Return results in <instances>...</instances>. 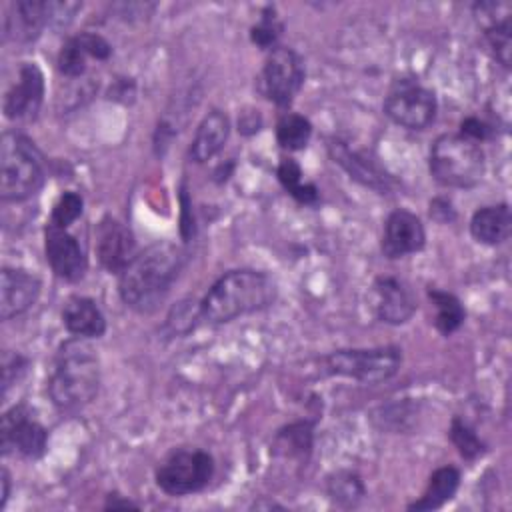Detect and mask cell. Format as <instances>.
Here are the masks:
<instances>
[{"instance_id": "12", "label": "cell", "mask_w": 512, "mask_h": 512, "mask_svg": "<svg viewBox=\"0 0 512 512\" xmlns=\"http://www.w3.org/2000/svg\"><path fill=\"white\" fill-rule=\"evenodd\" d=\"M44 252H46V262L50 264L52 272L58 278L66 282H78L84 278L88 270V258L80 242L68 232V228L46 224Z\"/></svg>"}, {"instance_id": "7", "label": "cell", "mask_w": 512, "mask_h": 512, "mask_svg": "<svg viewBox=\"0 0 512 512\" xmlns=\"http://www.w3.org/2000/svg\"><path fill=\"white\" fill-rule=\"evenodd\" d=\"M214 458L206 450L180 448L170 452L156 468V486L168 496H188L204 490L214 476Z\"/></svg>"}, {"instance_id": "6", "label": "cell", "mask_w": 512, "mask_h": 512, "mask_svg": "<svg viewBox=\"0 0 512 512\" xmlns=\"http://www.w3.org/2000/svg\"><path fill=\"white\" fill-rule=\"evenodd\" d=\"M322 364L328 374L362 384H378L390 380L400 370L402 350L398 346L334 350L322 358Z\"/></svg>"}, {"instance_id": "27", "label": "cell", "mask_w": 512, "mask_h": 512, "mask_svg": "<svg viewBox=\"0 0 512 512\" xmlns=\"http://www.w3.org/2000/svg\"><path fill=\"white\" fill-rule=\"evenodd\" d=\"M278 182L282 188L300 204L304 206H316L320 200V192L314 184L302 182V168L294 158H282L276 168Z\"/></svg>"}, {"instance_id": "39", "label": "cell", "mask_w": 512, "mask_h": 512, "mask_svg": "<svg viewBox=\"0 0 512 512\" xmlns=\"http://www.w3.org/2000/svg\"><path fill=\"white\" fill-rule=\"evenodd\" d=\"M120 508L126 510V508H140V506L128 498H122L120 494H108L104 502V510H120Z\"/></svg>"}, {"instance_id": "19", "label": "cell", "mask_w": 512, "mask_h": 512, "mask_svg": "<svg viewBox=\"0 0 512 512\" xmlns=\"http://www.w3.org/2000/svg\"><path fill=\"white\" fill-rule=\"evenodd\" d=\"M50 6L46 0H16L4 16V38L32 42L50 24Z\"/></svg>"}, {"instance_id": "29", "label": "cell", "mask_w": 512, "mask_h": 512, "mask_svg": "<svg viewBox=\"0 0 512 512\" xmlns=\"http://www.w3.org/2000/svg\"><path fill=\"white\" fill-rule=\"evenodd\" d=\"M90 52H88V46L84 42V36L78 34V36H70L60 52H58V72L66 78H80L84 72H86V62H88Z\"/></svg>"}, {"instance_id": "24", "label": "cell", "mask_w": 512, "mask_h": 512, "mask_svg": "<svg viewBox=\"0 0 512 512\" xmlns=\"http://www.w3.org/2000/svg\"><path fill=\"white\" fill-rule=\"evenodd\" d=\"M460 488V470L456 466H440L436 468L428 484L422 492V496L406 506V510H416V512H428V510H438L446 502L454 498V494Z\"/></svg>"}, {"instance_id": "8", "label": "cell", "mask_w": 512, "mask_h": 512, "mask_svg": "<svg viewBox=\"0 0 512 512\" xmlns=\"http://www.w3.org/2000/svg\"><path fill=\"white\" fill-rule=\"evenodd\" d=\"M438 102L430 88L418 84L416 80H396L386 98L384 114L398 126L408 130H424L436 118Z\"/></svg>"}, {"instance_id": "37", "label": "cell", "mask_w": 512, "mask_h": 512, "mask_svg": "<svg viewBox=\"0 0 512 512\" xmlns=\"http://www.w3.org/2000/svg\"><path fill=\"white\" fill-rule=\"evenodd\" d=\"M430 216L438 222H452L456 218V212L450 204V200L446 198H434L430 202Z\"/></svg>"}, {"instance_id": "4", "label": "cell", "mask_w": 512, "mask_h": 512, "mask_svg": "<svg viewBox=\"0 0 512 512\" xmlns=\"http://www.w3.org/2000/svg\"><path fill=\"white\" fill-rule=\"evenodd\" d=\"M46 180L44 156L22 132L6 130L0 142V198L2 202H24L32 198Z\"/></svg>"}, {"instance_id": "22", "label": "cell", "mask_w": 512, "mask_h": 512, "mask_svg": "<svg viewBox=\"0 0 512 512\" xmlns=\"http://www.w3.org/2000/svg\"><path fill=\"white\" fill-rule=\"evenodd\" d=\"M470 234L486 246L502 244L512 234V212L506 202L482 206L470 218Z\"/></svg>"}, {"instance_id": "13", "label": "cell", "mask_w": 512, "mask_h": 512, "mask_svg": "<svg viewBox=\"0 0 512 512\" xmlns=\"http://www.w3.org/2000/svg\"><path fill=\"white\" fill-rule=\"evenodd\" d=\"M44 102V74L32 64L24 62L18 68V80L4 94V114L8 120H34Z\"/></svg>"}, {"instance_id": "14", "label": "cell", "mask_w": 512, "mask_h": 512, "mask_svg": "<svg viewBox=\"0 0 512 512\" xmlns=\"http://www.w3.org/2000/svg\"><path fill=\"white\" fill-rule=\"evenodd\" d=\"M424 244L426 230L422 220L414 212L406 208H396L388 214L380 242V250L386 258L396 260L408 254H416L424 248Z\"/></svg>"}, {"instance_id": "20", "label": "cell", "mask_w": 512, "mask_h": 512, "mask_svg": "<svg viewBox=\"0 0 512 512\" xmlns=\"http://www.w3.org/2000/svg\"><path fill=\"white\" fill-rule=\"evenodd\" d=\"M230 136V118L214 108L210 110L198 124L192 144H190V158L198 164L214 158L224 144L228 142Z\"/></svg>"}, {"instance_id": "38", "label": "cell", "mask_w": 512, "mask_h": 512, "mask_svg": "<svg viewBox=\"0 0 512 512\" xmlns=\"http://www.w3.org/2000/svg\"><path fill=\"white\" fill-rule=\"evenodd\" d=\"M190 214V200L186 190H182V236L184 240H190L194 236V220Z\"/></svg>"}, {"instance_id": "5", "label": "cell", "mask_w": 512, "mask_h": 512, "mask_svg": "<svg viewBox=\"0 0 512 512\" xmlns=\"http://www.w3.org/2000/svg\"><path fill=\"white\" fill-rule=\"evenodd\" d=\"M430 174L446 188H474L486 172V156L478 142L460 134H440L430 146Z\"/></svg>"}, {"instance_id": "31", "label": "cell", "mask_w": 512, "mask_h": 512, "mask_svg": "<svg viewBox=\"0 0 512 512\" xmlns=\"http://www.w3.org/2000/svg\"><path fill=\"white\" fill-rule=\"evenodd\" d=\"M450 442L456 446L458 454L464 460H476L478 456H482L486 452V444L482 442V438L476 434V430L462 420L460 416H454L450 422V430H448Z\"/></svg>"}, {"instance_id": "2", "label": "cell", "mask_w": 512, "mask_h": 512, "mask_svg": "<svg viewBox=\"0 0 512 512\" xmlns=\"http://www.w3.org/2000/svg\"><path fill=\"white\" fill-rule=\"evenodd\" d=\"M278 294L272 276L252 268L222 274L198 302L200 320L208 324L232 322L238 316L260 312L274 304Z\"/></svg>"}, {"instance_id": "17", "label": "cell", "mask_w": 512, "mask_h": 512, "mask_svg": "<svg viewBox=\"0 0 512 512\" xmlns=\"http://www.w3.org/2000/svg\"><path fill=\"white\" fill-rule=\"evenodd\" d=\"M42 290V282L36 274L4 266L0 272V318L10 320L28 312Z\"/></svg>"}, {"instance_id": "3", "label": "cell", "mask_w": 512, "mask_h": 512, "mask_svg": "<svg viewBox=\"0 0 512 512\" xmlns=\"http://www.w3.org/2000/svg\"><path fill=\"white\" fill-rule=\"evenodd\" d=\"M100 388V362L88 338L72 336L56 350L48 376V396L58 410L72 412L90 404Z\"/></svg>"}, {"instance_id": "18", "label": "cell", "mask_w": 512, "mask_h": 512, "mask_svg": "<svg viewBox=\"0 0 512 512\" xmlns=\"http://www.w3.org/2000/svg\"><path fill=\"white\" fill-rule=\"evenodd\" d=\"M478 24L484 30V38L494 58L508 68L510 66V46H512V26H510V6L502 2H478L472 6Z\"/></svg>"}, {"instance_id": "23", "label": "cell", "mask_w": 512, "mask_h": 512, "mask_svg": "<svg viewBox=\"0 0 512 512\" xmlns=\"http://www.w3.org/2000/svg\"><path fill=\"white\" fill-rule=\"evenodd\" d=\"M314 444V422L296 420L282 426L270 444V454L284 460H298L306 464L312 454Z\"/></svg>"}, {"instance_id": "30", "label": "cell", "mask_w": 512, "mask_h": 512, "mask_svg": "<svg viewBox=\"0 0 512 512\" xmlns=\"http://www.w3.org/2000/svg\"><path fill=\"white\" fill-rule=\"evenodd\" d=\"M418 414V406L412 402H392L388 406H380L374 410L372 420L378 428L390 432H404L412 426L414 416Z\"/></svg>"}, {"instance_id": "11", "label": "cell", "mask_w": 512, "mask_h": 512, "mask_svg": "<svg viewBox=\"0 0 512 512\" xmlns=\"http://www.w3.org/2000/svg\"><path fill=\"white\" fill-rule=\"evenodd\" d=\"M94 248L100 266L110 274H120L138 254L132 230L114 216H104L96 224Z\"/></svg>"}, {"instance_id": "26", "label": "cell", "mask_w": 512, "mask_h": 512, "mask_svg": "<svg viewBox=\"0 0 512 512\" xmlns=\"http://www.w3.org/2000/svg\"><path fill=\"white\" fill-rule=\"evenodd\" d=\"M326 494L336 506L354 508L366 496V486L356 472L338 470L326 478Z\"/></svg>"}, {"instance_id": "28", "label": "cell", "mask_w": 512, "mask_h": 512, "mask_svg": "<svg viewBox=\"0 0 512 512\" xmlns=\"http://www.w3.org/2000/svg\"><path fill=\"white\" fill-rule=\"evenodd\" d=\"M312 138V124L306 116L296 112H284L276 122V140L278 144L288 150H304Z\"/></svg>"}, {"instance_id": "33", "label": "cell", "mask_w": 512, "mask_h": 512, "mask_svg": "<svg viewBox=\"0 0 512 512\" xmlns=\"http://www.w3.org/2000/svg\"><path fill=\"white\" fill-rule=\"evenodd\" d=\"M282 34V24L278 22V16L274 12V8H264L262 10V16H260V22L256 26H252L250 30V40L262 48V50H272L276 48L278 44V38Z\"/></svg>"}, {"instance_id": "34", "label": "cell", "mask_w": 512, "mask_h": 512, "mask_svg": "<svg viewBox=\"0 0 512 512\" xmlns=\"http://www.w3.org/2000/svg\"><path fill=\"white\" fill-rule=\"evenodd\" d=\"M200 320V306L194 312L190 304L180 302L176 308H172V312L168 314V326L172 328L174 334H186L194 328V320Z\"/></svg>"}, {"instance_id": "16", "label": "cell", "mask_w": 512, "mask_h": 512, "mask_svg": "<svg viewBox=\"0 0 512 512\" xmlns=\"http://www.w3.org/2000/svg\"><path fill=\"white\" fill-rule=\"evenodd\" d=\"M372 290L376 298L374 312L380 322L398 326L406 324L414 316L418 302L412 288L402 278L378 276L372 284Z\"/></svg>"}, {"instance_id": "9", "label": "cell", "mask_w": 512, "mask_h": 512, "mask_svg": "<svg viewBox=\"0 0 512 512\" xmlns=\"http://www.w3.org/2000/svg\"><path fill=\"white\" fill-rule=\"evenodd\" d=\"M304 84L302 58L288 46H276L268 52L258 76V90L280 108L290 106Z\"/></svg>"}, {"instance_id": "10", "label": "cell", "mask_w": 512, "mask_h": 512, "mask_svg": "<svg viewBox=\"0 0 512 512\" xmlns=\"http://www.w3.org/2000/svg\"><path fill=\"white\" fill-rule=\"evenodd\" d=\"M48 446V430L32 416L26 404H16L4 412L0 424L2 454L18 452L24 458H40Z\"/></svg>"}, {"instance_id": "35", "label": "cell", "mask_w": 512, "mask_h": 512, "mask_svg": "<svg viewBox=\"0 0 512 512\" xmlns=\"http://www.w3.org/2000/svg\"><path fill=\"white\" fill-rule=\"evenodd\" d=\"M28 358L22 356V354H6L4 356V362H2V388H4V394L10 390L12 384H16L28 370Z\"/></svg>"}, {"instance_id": "15", "label": "cell", "mask_w": 512, "mask_h": 512, "mask_svg": "<svg viewBox=\"0 0 512 512\" xmlns=\"http://www.w3.org/2000/svg\"><path fill=\"white\" fill-rule=\"evenodd\" d=\"M328 154L334 164H338L354 182L374 190L376 194H390L394 188V180L380 170V166L366 158L362 152L354 150L340 138H330L328 144Z\"/></svg>"}, {"instance_id": "36", "label": "cell", "mask_w": 512, "mask_h": 512, "mask_svg": "<svg viewBox=\"0 0 512 512\" xmlns=\"http://www.w3.org/2000/svg\"><path fill=\"white\" fill-rule=\"evenodd\" d=\"M460 136L472 140V142H484L492 136V128L490 124H486L484 120L476 118V116H468L460 122Z\"/></svg>"}, {"instance_id": "1", "label": "cell", "mask_w": 512, "mask_h": 512, "mask_svg": "<svg viewBox=\"0 0 512 512\" xmlns=\"http://www.w3.org/2000/svg\"><path fill=\"white\" fill-rule=\"evenodd\" d=\"M184 266V252L160 240L138 252L118 274V294L136 312H152L168 294Z\"/></svg>"}, {"instance_id": "40", "label": "cell", "mask_w": 512, "mask_h": 512, "mask_svg": "<svg viewBox=\"0 0 512 512\" xmlns=\"http://www.w3.org/2000/svg\"><path fill=\"white\" fill-rule=\"evenodd\" d=\"M0 484H2V496H0V510L6 506L8 498H10V474L6 468H2V474H0Z\"/></svg>"}, {"instance_id": "21", "label": "cell", "mask_w": 512, "mask_h": 512, "mask_svg": "<svg viewBox=\"0 0 512 512\" xmlns=\"http://www.w3.org/2000/svg\"><path fill=\"white\" fill-rule=\"evenodd\" d=\"M62 324L72 336L100 338L106 332V318L88 296H70L62 308Z\"/></svg>"}, {"instance_id": "25", "label": "cell", "mask_w": 512, "mask_h": 512, "mask_svg": "<svg viewBox=\"0 0 512 512\" xmlns=\"http://www.w3.org/2000/svg\"><path fill=\"white\" fill-rule=\"evenodd\" d=\"M428 298L432 300L434 308H436V316H434V328L442 334V336H450L454 334L466 320V310L462 306V302L458 300V296H454L452 292L440 290V288H428Z\"/></svg>"}, {"instance_id": "32", "label": "cell", "mask_w": 512, "mask_h": 512, "mask_svg": "<svg viewBox=\"0 0 512 512\" xmlns=\"http://www.w3.org/2000/svg\"><path fill=\"white\" fill-rule=\"evenodd\" d=\"M82 210H84V198L78 192L66 190L54 202L48 224L58 228H68L72 222H76L82 216Z\"/></svg>"}]
</instances>
